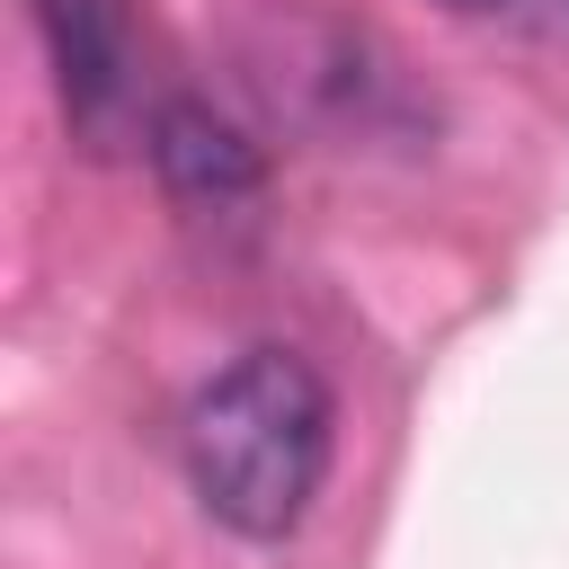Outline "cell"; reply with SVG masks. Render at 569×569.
Segmentation results:
<instances>
[{
    "mask_svg": "<svg viewBox=\"0 0 569 569\" xmlns=\"http://www.w3.org/2000/svg\"><path fill=\"white\" fill-rule=\"evenodd\" d=\"M187 489L196 507L240 542H284L338 453V400L293 347H240L196 400H187Z\"/></svg>",
    "mask_w": 569,
    "mask_h": 569,
    "instance_id": "6da1fadb",
    "label": "cell"
},
{
    "mask_svg": "<svg viewBox=\"0 0 569 569\" xmlns=\"http://www.w3.org/2000/svg\"><path fill=\"white\" fill-rule=\"evenodd\" d=\"M36 27H44V53H53V98H62L71 133L116 142L133 98H142L124 0H36Z\"/></svg>",
    "mask_w": 569,
    "mask_h": 569,
    "instance_id": "7a4b0ae2",
    "label": "cell"
},
{
    "mask_svg": "<svg viewBox=\"0 0 569 569\" xmlns=\"http://www.w3.org/2000/svg\"><path fill=\"white\" fill-rule=\"evenodd\" d=\"M151 169L169 178V196L213 204V213L258 196V151H249L213 107H196V98H169V107L151 116Z\"/></svg>",
    "mask_w": 569,
    "mask_h": 569,
    "instance_id": "3957f363",
    "label": "cell"
},
{
    "mask_svg": "<svg viewBox=\"0 0 569 569\" xmlns=\"http://www.w3.org/2000/svg\"><path fill=\"white\" fill-rule=\"evenodd\" d=\"M436 9H453V18H480V9H498V0H436Z\"/></svg>",
    "mask_w": 569,
    "mask_h": 569,
    "instance_id": "277c9868",
    "label": "cell"
}]
</instances>
